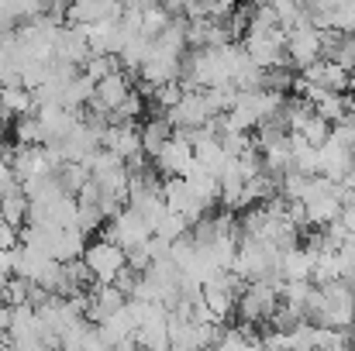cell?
I'll list each match as a JSON object with an SVG mask.
<instances>
[{
    "mask_svg": "<svg viewBox=\"0 0 355 351\" xmlns=\"http://www.w3.org/2000/svg\"><path fill=\"white\" fill-rule=\"evenodd\" d=\"M279 248L272 241H259V237H238V251L232 262L241 282H255V279H279Z\"/></svg>",
    "mask_w": 355,
    "mask_h": 351,
    "instance_id": "obj_1",
    "label": "cell"
},
{
    "mask_svg": "<svg viewBox=\"0 0 355 351\" xmlns=\"http://www.w3.org/2000/svg\"><path fill=\"white\" fill-rule=\"evenodd\" d=\"M279 286L283 279H255V282H245V289L238 293V321L241 324H252V327H262L269 324V317L276 314L279 307Z\"/></svg>",
    "mask_w": 355,
    "mask_h": 351,
    "instance_id": "obj_2",
    "label": "cell"
},
{
    "mask_svg": "<svg viewBox=\"0 0 355 351\" xmlns=\"http://www.w3.org/2000/svg\"><path fill=\"white\" fill-rule=\"evenodd\" d=\"M321 293V303H318V317L314 324L321 327H335V331H349L355 324V296L352 286L345 279H335V282H324L318 286Z\"/></svg>",
    "mask_w": 355,
    "mask_h": 351,
    "instance_id": "obj_3",
    "label": "cell"
},
{
    "mask_svg": "<svg viewBox=\"0 0 355 351\" xmlns=\"http://www.w3.org/2000/svg\"><path fill=\"white\" fill-rule=\"evenodd\" d=\"M241 48L252 59V66L259 69H276L286 66V31L283 28H266V31H245L241 35Z\"/></svg>",
    "mask_w": 355,
    "mask_h": 351,
    "instance_id": "obj_4",
    "label": "cell"
},
{
    "mask_svg": "<svg viewBox=\"0 0 355 351\" xmlns=\"http://www.w3.org/2000/svg\"><path fill=\"white\" fill-rule=\"evenodd\" d=\"M166 120L173 131H197V127H207L214 120V107L207 100V90H183L180 100L166 111Z\"/></svg>",
    "mask_w": 355,
    "mask_h": 351,
    "instance_id": "obj_5",
    "label": "cell"
},
{
    "mask_svg": "<svg viewBox=\"0 0 355 351\" xmlns=\"http://www.w3.org/2000/svg\"><path fill=\"white\" fill-rule=\"evenodd\" d=\"M83 262H87L94 282H114L121 272L128 269V255H124V248H118V244L107 241V237L87 244V248H83Z\"/></svg>",
    "mask_w": 355,
    "mask_h": 351,
    "instance_id": "obj_6",
    "label": "cell"
},
{
    "mask_svg": "<svg viewBox=\"0 0 355 351\" xmlns=\"http://www.w3.org/2000/svg\"><path fill=\"white\" fill-rule=\"evenodd\" d=\"M321 59V31L304 17L297 28L286 31V66H297V69H307L311 62Z\"/></svg>",
    "mask_w": 355,
    "mask_h": 351,
    "instance_id": "obj_7",
    "label": "cell"
},
{
    "mask_svg": "<svg viewBox=\"0 0 355 351\" xmlns=\"http://www.w3.org/2000/svg\"><path fill=\"white\" fill-rule=\"evenodd\" d=\"M152 237V228L145 224V217L135 207H121L118 214L107 221V241H114L118 248H138Z\"/></svg>",
    "mask_w": 355,
    "mask_h": 351,
    "instance_id": "obj_8",
    "label": "cell"
},
{
    "mask_svg": "<svg viewBox=\"0 0 355 351\" xmlns=\"http://www.w3.org/2000/svg\"><path fill=\"white\" fill-rule=\"evenodd\" d=\"M152 162H155V172L166 176V179L187 176V172L193 169V145H190L180 131H173V138L152 155Z\"/></svg>",
    "mask_w": 355,
    "mask_h": 351,
    "instance_id": "obj_9",
    "label": "cell"
},
{
    "mask_svg": "<svg viewBox=\"0 0 355 351\" xmlns=\"http://www.w3.org/2000/svg\"><path fill=\"white\" fill-rule=\"evenodd\" d=\"M90 42H87V31L76 28V24H62L55 42H52V59L55 62H66V66H83L90 59Z\"/></svg>",
    "mask_w": 355,
    "mask_h": 351,
    "instance_id": "obj_10",
    "label": "cell"
},
{
    "mask_svg": "<svg viewBox=\"0 0 355 351\" xmlns=\"http://www.w3.org/2000/svg\"><path fill=\"white\" fill-rule=\"evenodd\" d=\"M124 14V0H73L66 17L69 24L76 28H90V24H101V21H118Z\"/></svg>",
    "mask_w": 355,
    "mask_h": 351,
    "instance_id": "obj_11",
    "label": "cell"
},
{
    "mask_svg": "<svg viewBox=\"0 0 355 351\" xmlns=\"http://www.w3.org/2000/svg\"><path fill=\"white\" fill-rule=\"evenodd\" d=\"M87 300H90V307H87V321L90 324H104L107 317H114L121 307L128 303V296L121 293L114 282H94L87 289Z\"/></svg>",
    "mask_w": 355,
    "mask_h": 351,
    "instance_id": "obj_12",
    "label": "cell"
},
{
    "mask_svg": "<svg viewBox=\"0 0 355 351\" xmlns=\"http://www.w3.org/2000/svg\"><path fill=\"white\" fill-rule=\"evenodd\" d=\"M101 148L114 152L121 162H135V159L145 155V152H141L138 127H135L131 120H128V124H107V131H104V138H101Z\"/></svg>",
    "mask_w": 355,
    "mask_h": 351,
    "instance_id": "obj_13",
    "label": "cell"
},
{
    "mask_svg": "<svg viewBox=\"0 0 355 351\" xmlns=\"http://www.w3.org/2000/svg\"><path fill=\"white\" fill-rule=\"evenodd\" d=\"M162 200H166V210L169 214H180L183 221H200L207 210L190 197V190H187V183H183V176H173V179H166L162 183Z\"/></svg>",
    "mask_w": 355,
    "mask_h": 351,
    "instance_id": "obj_14",
    "label": "cell"
},
{
    "mask_svg": "<svg viewBox=\"0 0 355 351\" xmlns=\"http://www.w3.org/2000/svg\"><path fill=\"white\" fill-rule=\"evenodd\" d=\"M128 93H131V80L118 69V73H111V76H104V80L94 83V97H90L87 107L90 111H101V114H111Z\"/></svg>",
    "mask_w": 355,
    "mask_h": 351,
    "instance_id": "obj_15",
    "label": "cell"
},
{
    "mask_svg": "<svg viewBox=\"0 0 355 351\" xmlns=\"http://www.w3.org/2000/svg\"><path fill=\"white\" fill-rule=\"evenodd\" d=\"M300 76H304L311 87H321V90H331V93H342V90H349V83H352V73L342 69V66L331 62V59L311 62L307 69H300Z\"/></svg>",
    "mask_w": 355,
    "mask_h": 351,
    "instance_id": "obj_16",
    "label": "cell"
},
{
    "mask_svg": "<svg viewBox=\"0 0 355 351\" xmlns=\"http://www.w3.org/2000/svg\"><path fill=\"white\" fill-rule=\"evenodd\" d=\"M180 55H169V52H159L155 45H152V52H148V59L141 62V80L148 83V87H162V83H180Z\"/></svg>",
    "mask_w": 355,
    "mask_h": 351,
    "instance_id": "obj_17",
    "label": "cell"
},
{
    "mask_svg": "<svg viewBox=\"0 0 355 351\" xmlns=\"http://www.w3.org/2000/svg\"><path fill=\"white\" fill-rule=\"evenodd\" d=\"M80 120V111L66 107H38V124H42V145H59Z\"/></svg>",
    "mask_w": 355,
    "mask_h": 351,
    "instance_id": "obj_18",
    "label": "cell"
},
{
    "mask_svg": "<svg viewBox=\"0 0 355 351\" xmlns=\"http://www.w3.org/2000/svg\"><path fill=\"white\" fill-rule=\"evenodd\" d=\"M279 279L283 282H297V279H311L314 272V255L304 248V244H293L286 251H279Z\"/></svg>",
    "mask_w": 355,
    "mask_h": 351,
    "instance_id": "obj_19",
    "label": "cell"
},
{
    "mask_svg": "<svg viewBox=\"0 0 355 351\" xmlns=\"http://www.w3.org/2000/svg\"><path fill=\"white\" fill-rule=\"evenodd\" d=\"M83 248H87V234L80 228H55L52 241H49V255L55 262H73V258H83Z\"/></svg>",
    "mask_w": 355,
    "mask_h": 351,
    "instance_id": "obj_20",
    "label": "cell"
},
{
    "mask_svg": "<svg viewBox=\"0 0 355 351\" xmlns=\"http://www.w3.org/2000/svg\"><path fill=\"white\" fill-rule=\"evenodd\" d=\"M183 183H187V190H190V197L204 207V210H211L218 200H221V186H218V176H211V172H200V169H190L187 176H183Z\"/></svg>",
    "mask_w": 355,
    "mask_h": 351,
    "instance_id": "obj_21",
    "label": "cell"
},
{
    "mask_svg": "<svg viewBox=\"0 0 355 351\" xmlns=\"http://www.w3.org/2000/svg\"><path fill=\"white\" fill-rule=\"evenodd\" d=\"M311 104H314V114L321 117V120H328V124H338L345 114H352L355 111L352 97H345V93H331V90H321Z\"/></svg>",
    "mask_w": 355,
    "mask_h": 351,
    "instance_id": "obj_22",
    "label": "cell"
},
{
    "mask_svg": "<svg viewBox=\"0 0 355 351\" xmlns=\"http://www.w3.org/2000/svg\"><path fill=\"white\" fill-rule=\"evenodd\" d=\"M35 111V104H31V90H24V87H0V117L3 120H17V117L31 114Z\"/></svg>",
    "mask_w": 355,
    "mask_h": 351,
    "instance_id": "obj_23",
    "label": "cell"
},
{
    "mask_svg": "<svg viewBox=\"0 0 355 351\" xmlns=\"http://www.w3.org/2000/svg\"><path fill=\"white\" fill-rule=\"evenodd\" d=\"M138 138H141V152L152 159L169 138H173V127H169V120L159 114V117H148L141 127H138Z\"/></svg>",
    "mask_w": 355,
    "mask_h": 351,
    "instance_id": "obj_24",
    "label": "cell"
},
{
    "mask_svg": "<svg viewBox=\"0 0 355 351\" xmlns=\"http://www.w3.org/2000/svg\"><path fill=\"white\" fill-rule=\"evenodd\" d=\"M24 221H28V200H24V193H21V190L3 193V197H0V224L21 231Z\"/></svg>",
    "mask_w": 355,
    "mask_h": 351,
    "instance_id": "obj_25",
    "label": "cell"
},
{
    "mask_svg": "<svg viewBox=\"0 0 355 351\" xmlns=\"http://www.w3.org/2000/svg\"><path fill=\"white\" fill-rule=\"evenodd\" d=\"M311 117H314V104H311V100H304V97L286 100V107H283V124H286L290 134H300V131L311 124Z\"/></svg>",
    "mask_w": 355,
    "mask_h": 351,
    "instance_id": "obj_26",
    "label": "cell"
},
{
    "mask_svg": "<svg viewBox=\"0 0 355 351\" xmlns=\"http://www.w3.org/2000/svg\"><path fill=\"white\" fill-rule=\"evenodd\" d=\"M169 21H173V14H169L162 3H148V7L138 14V31H141L145 38H155V35H159V31H162Z\"/></svg>",
    "mask_w": 355,
    "mask_h": 351,
    "instance_id": "obj_27",
    "label": "cell"
},
{
    "mask_svg": "<svg viewBox=\"0 0 355 351\" xmlns=\"http://www.w3.org/2000/svg\"><path fill=\"white\" fill-rule=\"evenodd\" d=\"M55 176H59V183H62V190H66L69 197H76V193L90 183V169H87L83 162H62Z\"/></svg>",
    "mask_w": 355,
    "mask_h": 351,
    "instance_id": "obj_28",
    "label": "cell"
},
{
    "mask_svg": "<svg viewBox=\"0 0 355 351\" xmlns=\"http://www.w3.org/2000/svg\"><path fill=\"white\" fill-rule=\"evenodd\" d=\"M190 231V221H183L180 214H166L159 224H155V231L152 237H159V241H166V244H173V241H180V237H187Z\"/></svg>",
    "mask_w": 355,
    "mask_h": 351,
    "instance_id": "obj_29",
    "label": "cell"
},
{
    "mask_svg": "<svg viewBox=\"0 0 355 351\" xmlns=\"http://www.w3.org/2000/svg\"><path fill=\"white\" fill-rule=\"evenodd\" d=\"M331 31H345L352 35L355 31V0H335L331 3Z\"/></svg>",
    "mask_w": 355,
    "mask_h": 351,
    "instance_id": "obj_30",
    "label": "cell"
},
{
    "mask_svg": "<svg viewBox=\"0 0 355 351\" xmlns=\"http://www.w3.org/2000/svg\"><path fill=\"white\" fill-rule=\"evenodd\" d=\"M14 138L17 145H42V124H38V114H24L14 120Z\"/></svg>",
    "mask_w": 355,
    "mask_h": 351,
    "instance_id": "obj_31",
    "label": "cell"
},
{
    "mask_svg": "<svg viewBox=\"0 0 355 351\" xmlns=\"http://www.w3.org/2000/svg\"><path fill=\"white\" fill-rule=\"evenodd\" d=\"M300 138H304L311 148H321V145L331 138V124H328V120H321V117L314 114V117H311V124L300 131Z\"/></svg>",
    "mask_w": 355,
    "mask_h": 351,
    "instance_id": "obj_32",
    "label": "cell"
},
{
    "mask_svg": "<svg viewBox=\"0 0 355 351\" xmlns=\"http://www.w3.org/2000/svg\"><path fill=\"white\" fill-rule=\"evenodd\" d=\"M331 141H338L342 148L355 152V111L352 114H345L338 124H331Z\"/></svg>",
    "mask_w": 355,
    "mask_h": 351,
    "instance_id": "obj_33",
    "label": "cell"
},
{
    "mask_svg": "<svg viewBox=\"0 0 355 351\" xmlns=\"http://www.w3.org/2000/svg\"><path fill=\"white\" fill-rule=\"evenodd\" d=\"M290 351H314V324L300 321L290 331Z\"/></svg>",
    "mask_w": 355,
    "mask_h": 351,
    "instance_id": "obj_34",
    "label": "cell"
},
{
    "mask_svg": "<svg viewBox=\"0 0 355 351\" xmlns=\"http://www.w3.org/2000/svg\"><path fill=\"white\" fill-rule=\"evenodd\" d=\"M17 244H21V231H17V228L0 224V248H3V251H14Z\"/></svg>",
    "mask_w": 355,
    "mask_h": 351,
    "instance_id": "obj_35",
    "label": "cell"
},
{
    "mask_svg": "<svg viewBox=\"0 0 355 351\" xmlns=\"http://www.w3.org/2000/svg\"><path fill=\"white\" fill-rule=\"evenodd\" d=\"M338 224L345 228V237H349V234H355V204H345V207H342Z\"/></svg>",
    "mask_w": 355,
    "mask_h": 351,
    "instance_id": "obj_36",
    "label": "cell"
},
{
    "mask_svg": "<svg viewBox=\"0 0 355 351\" xmlns=\"http://www.w3.org/2000/svg\"><path fill=\"white\" fill-rule=\"evenodd\" d=\"M14 276V255L0 248V279H10Z\"/></svg>",
    "mask_w": 355,
    "mask_h": 351,
    "instance_id": "obj_37",
    "label": "cell"
},
{
    "mask_svg": "<svg viewBox=\"0 0 355 351\" xmlns=\"http://www.w3.org/2000/svg\"><path fill=\"white\" fill-rule=\"evenodd\" d=\"M7 327H10V307L0 303V334H7Z\"/></svg>",
    "mask_w": 355,
    "mask_h": 351,
    "instance_id": "obj_38",
    "label": "cell"
},
{
    "mask_svg": "<svg viewBox=\"0 0 355 351\" xmlns=\"http://www.w3.org/2000/svg\"><path fill=\"white\" fill-rule=\"evenodd\" d=\"M0 351H14L10 348V341H7V334H0Z\"/></svg>",
    "mask_w": 355,
    "mask_h": 351,
    "instance_id": "obj_39",
    "label": "cell"
},
{
    "mask_svg": "<svg viewBox=\"0 0 355 351\" xmlns=\"http://www.w3.org/2000/svg\"><path fill=\"white\" fill-rule=\"evenodd\" d=\"M3 159H7V152H3V141H0V162H3Z\"/></svg>",
    "mask_w": 355,
    "mask_h": 351,
    "instance_id": "obj_40",
    "label": "cell"
},
{
    "mask_svg": "<svg viewBox=\"0 0 355 351\" xmlns=\"http://www.w3.org/2000/svg\"><path fill=\"white\" fill-rule=\"evenodd\" d=\"M245 3H252V7H255V3H266V0H245Z\"/></svg>",
    "mask_w": 355,
    "mask_h": 351,
    "instance_id": "obj_41",
    "label": "cell"
},
{
    "mask_svg": "<svg viewBox=\"0 0 355 351\" xmlns=\"http://www.w3.org/2000/svg\"><path fill=\"white\" fill-rule=\"evenodd\" d=\"M349 286H352V296H355V279H349Z\"/></svg>",
    "mask_w": 355,
    "mask_h": 351,
    "instance_id": "obj_42",
    "label": "cell"
},
{
    "mask_svg": "<svg viewBox=\"0 0 355 351\" xmlns=\"http://www.w3.org/2000/svg\"><path fill=\"white\" fill-rule=\"evenodd\" d=\"M342 351H355V348H352V345H349V348H342Z\"/></svg>",
    "mask_w": 355,
    "mask_h": 351,
    "instance_id": "obj_43",
    "label": "cell"
}]
</instances>
